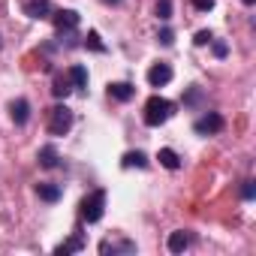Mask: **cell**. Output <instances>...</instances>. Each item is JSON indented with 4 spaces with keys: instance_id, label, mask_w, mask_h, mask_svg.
Here are the masks:
<instances>
[{
    "instance_id": "6da1fadb",
    "label": "cell",
    "mask_w": 256,
    "mask_h": 256,
    "mask_svg": "<svg viewBox=\"0 0 256 256\" xmlns=\"http://www.w3.org/2000/svg\"><path fill=\"white\" fill-rule=\"evenodd\" d=\"M172 114H175V106H172L166 96H151V100L145 102V124H148V126H160V124H166Z\"/></svg>"
},
{
    "instance_id": "7a4b0ae2",
    "label": "cell",
    "mask_w": 256,
    "mask_h": 256,
    "mask_svg": "<svg viewBox=\"0 0 256 256\" xmlns=\"http://www.w3.org/2000/svg\"><path fill=\"white\" fill-rule=\"evenodd\" d=\"M106 214V190H94L90 196L82 199V220L88 223H100Z\"/></svg>"
},
{
    "instance_id": "3957f363",
    "label": "cell",
    "mask_w": 256,
    "mask_h": 256,
    "mask_svg": "<svg viewBox=\"0 0 256 256\" xmlns=\"http://www.w3.org/2000/svg\"><path fill=\"white\" fill-rule=\"evenodd\" d=\"M100 253L102 256H130V253H136V241L120 238V235H108L100 241Z\"/></svg>"
},
{
    "instance_id": "277c9868",
    "label": "cell",
    "mask_w": 256,
    "mask_h": 256,
    "mask_svg": "<svg viewBox=\"0 0 256 256\" xmlns=\"http://www.w3.org/2000/svg\"><path fill=\"white\" fill-rule=\"evenodd\" d=\"M70 126H72V112L66 106H54L48 112V133L52 136H66Z\"/></svg>"
},
{
    "instance_id": "5b68a950",
    "label": "cell",
    "mask_w": 256,
    "mask_h": 256,
    "mask_svg": "<svg viewBox=\"0 0 256 256\" xmlns=\"http://www.w3.org/2000/svg\"><path fill=\"white\" fill-rule=\"evenodd\" d=\"M226 126V120H223V114H217V112H208V114H202L196 124H193V130L199 133V136H214V133H220Z\"/></svg>"
},
{
    "instance_id": "8992f818",
    "label": "cell",
    "mask_w": 256,
    "mask_h": 256,
    "mask_svg": "<svg viewBox=\"0 0 256 256\" xmlns=\"http://www.w3.org/2000/svg\"><path fill=\"white\" fill-rule=\"evenodd\" d=\"M52 18H54L58 34H70V30H76V28H78V12H76V10H58Z\"/></svg>"
},
{
    "instance_id": "52a82bcc",
    "label": "cell",
    "mask_w": 256,
    "mask_h": 256,
    "mask_svg": "<svg viewBox=\"0 0 256 256\" xmlns=\"http://www.w3.org/2000/svg\"><path fill=\"white\" fill-rule=\"evenodd\" d=\"M172 82V66L169 64H154L151 70H148V84L151 88H163V84H169Z\"/></svg>"
},
{
    "instance_id": "ba28073f",
    "label": "cell",
    "mask_w": 256,
    "mask_h": 256,
    "mask_svg": "<svg viewBox=\"0 0 256 256\" xmlns=\"http://www.w3.org/2000/svg\"><path fill=\"white\" fill-rule=\"evenodd\" d=\"M108 96L118 100V102H126V100H133V96H136V88H133V84H126V82H114V84H108Z\"/></svg>"
},
{
    "instance_id": "9c48e42d",
    "label": "cell",
    "mask_w": 256,
    "mask_h": 256,
    "mask_svg": "<svg viewBox=\"0 0 256 256\" xmlns=\"http://www.w3.org/2000/svg\"><path fill=\"white\" fill-rule=\"evenodd\" d=\"M48 12H52L48 0H28L24 4V16H30V18H48Z\"/></svg>"
},
{
    "instance_id": "30bf717a",
    "label": "cell",
    "mask_w": 256,
    "mask_h": 256,
    "mask_svg": "<svg viewBox=\"0 0 256 256\" xmlns=\"http://www.w3.org/2000/svg\"><path fill=\"white\" fill-rule=\"evenodd\" d=\"M36 160H40V166H42V169H54V166H58V160H60V154H58V148H54V145H42V148H40V154H36Z\"/></svg>"
},
{
    "instance_id": "8fae6325",
    "label": "cell",
    "mask_w": 256,
    "mask_h": 256,
    "mask_svg": "<svg viewBox=\"0 0 256 256\" xmlns=\"http://www.w3.org/2000/svg\"><path fill=\"white\" fill-rule=\"evenodd\" d=\"M10 114H12V120L22 126V124H28V118H30V102L28 100H16L12 106H10Z\"/></svg>"
},
{
    "instance_id": "7c38bea8",
    "label": "cell",
    "mask_w": 256,
    "mask_h": 256,
    "mask_svg": "<svg viewBox=\"0 0 256 256\" xmlns=\"http://www.w3.org/2000/svg\"><path fill=\"white\" fill-rule=\"evenodd\" d=\"M52 94H54L58 100H66V96L72 94V82H70V76H54V82H52Z\"/></svg>"
},
{
    "instance_id": "4fadbf2b",
    "label": "cell",
    "mask_w": 256,
    "mask_h": 256,
    "mask_svg": "<svg viewBox=\"0 0 256 256\" xmlns=\"http://www.w3.org/2000/svg\"><path fill=\"white\" fill-rule=\"evenodd\" d=\"M120 166H124V169H133V166H136V169H145V166H148V157H145L142 151H126L124 160H120Z\"/></svg>"
},
{
    "instance_id": "5bb4252c",
    "label": "cell",
    "mask_w": 256,
    "mask_h": 256,
    "mask_svg": "<svg viewBox=\"0 0 256 256\" xmlns=\"http://www.w3.org/2000/svg\"><path fill=\"white\" fill-rule=\"evenodd\" d=\"M157 160H160V166H166L169 172H175V169H181V157L172 151V148H160V154H157Z\"/></svg>"
},
{
    "instance_id": "9a60e30c",
    "label": "cell",
    "mask_w": 256,
    "mask_h": 256,
    "mask_svg": "<svg viewBox=\"0 0 256 256\" xmlns=\"http://www.w3.org/2000/svg\"><path fill=\"white\" fill-rule=\"evenodd\" d=\"M187 244H190V235H187L184 229H175V232L169 235V250H172V253H184Z\"/></svg>"
},
{
    "instance_id": "2e32d148",
    "label": "cell",
    "mask_w": 256,
    "mask_h": 256,
    "mask_svg": "<svg viewBox=\"0 0 256 256\" xmlns=\"http://www.w3.org/2000/svg\"><path fill=\"white\" fill-rule=\"evenodd\" d=\"M36 196L42 202H58L60 199V187L58 184H36Z\"/></svg>"
},
{
    "instance_id": "e0dca14e",
    "label": "cell",
    "mask_w": 256,
    "mask_h": 256,
    "mask_svg": "<svg viewBox=\"0 0 256 256\" xmlns=\"http://www.w3.org/2000/svg\"><path fill=\"white\" fill-rule=\"evenodd\" d=\"M84 247V241H82V235H72L70 241H64V244H58L54 247V253L58 256H66V253H72V250H82Z\"/></svg>"
},
{
    "instance_id": "ac0fdd59",
    "label": "cell",
    "mask_w": 256,
    "mask_h": 256,
    "mask_svg": "<svg viewBox=\"0 0 256 256\" xmlns=\"http://www.w3.org/2000/svg\"><path fill=\"white\" fill-rule=\"evenodd\" d=\"M70 82H72L76 88H88V70H84V66H72V70H70Z\"/></svg>"
},
{
    "instance_id": "d6986e66",
    "label": "cell",
    "mask_w": 256,
    "mask_h": 256,
    "mask_svg": "<svg viewBox=\"0 0 256 256\" xmlns=\"http://www.w3.org/2000/svg\"><path fill=\"white\" fill-rule=\"evenodd\" d=\"M84 46H88L90 52H100V54L106 52V46H102V40H100V34H96V30H88V36H84Z\"/></svg>"
},
{
    "instance_id": "ffe728a7",
    "label": "cell",
    "mask_w": 256,
    "mask_h": 256,
    "mask_svg": "<svg viewBox=\"0 0 256 256\" xmlns=\"http://www.w3.org/2000/svg\"><path fill=\"white\" fill-rule=\"evenodd\" d=\"M157 18H163V22L172 18V0H157Z\"/></svg>"
},
{
    "instance_id": "44dd1931",
    "label": "cell",
    "mask_w": 256,
    "mask_h": 256,
    "mask_svg": "<svg viewBox=\"0 0 256 256\" xmlns=\"http://www.w3.org/2000/svg\"><path fill=\"white\" fill-rule=\"evenodd\" d=\"M202 102V90L199 88H187V94H184V106H199Z\"/></svg>"
},
{
    "instance_id": "7402d4cb",
    "label": "cell",
    "mask_w": 256,
    "mask_h": 256,
    "mask_svg": "<svg viewBox=\"0 0 256 256\" xmlns=\"http://www.w3.org/2000/svg\"><path fill=\"white\" fill-rule=\"evenodd\" d=\"M190 4H193L199 12H211V10H214V0H190Z\"/></svg>"
},
{
    "instance_id": "603a6c76",
    "label": "cell",
    "mask_w": 256,
    "mask_h": 256,
    "mask_svg": "<svg viewBox=\"0 0 256 256\" xmlns=\"http://www.w3.org/2000/svg\"><path fill=\"white\" fill-rule=\"evenodd\" d=\"M211 40H214V34H211V30H199V34H196V40H193V42H196V46H208V42H211Z\"/></svg>"
},
{
    "instance_id": "cb8c5ba5",
    "label": "cell",
    "mask_w": 256,
    "mask_h": 256,
    "mask_svg": "<svg viewBox=\"0 0 256 256\" xmlns=\"http://www.w3.org/2000/svg\"><path fill=\"white\" fill-rule=\"evenodd\" d=\"M241 196H244V199H253V196H256V181H244Z\"/></svg>"
},
{
    "instance_id": "d4e9b609",
    "label": "cell",
    "mask_w": 256,
    "mask_h": 256,
    "mask_svg": "<svg viewBox=\"0 0 256 256\" xmlns=\"http://www.w3.org/2000/svg\"><path fill=\"white\" fill-rule=\"evenodd\" d=\"M160 42H163V46H172V42H175V34H172L169 28H163V30H160Z\"/></svg>"
},
{
    "instance_id": "484cf974",
    "label": "cell",
    "mask_w": 256,
    "mask_h": 256,
    "mask_svg": "<svg viewBox=\"0 0 256 256\" xmlns=\"http://www.w3.org/2000/svg\"><path fill=\"white\" fill-rule=\"evenodd\" d=\"M208 46L214 48V54H217V58H226V52H229V48H226V42H214V40H211Z\"/></svg>"
},
{
    "instance_id": "4316f807",
    "label": "cell",
    "mask_w": 256,
    "mask_h": 256,
    "mask_svg": "<svg viewBox=\"0 0 256 256\" xmlns=\"http://www.w3.org/2000/svg\"><path fill=\"white\" fill-rule=\"evenodd\" d=\"M102 4H108V6H118V4H120V0H102Z\"/></svg>"
},
{
    "instance_id": "83f0119b",
    "label": "cell",
    "mask_w": 256,
    "mask_h": 256,
    "mask_svg": "<svg viewBox=\"0 0 256 256\" xmlns=\"http://www.w3.org/2000/svg\"><path fill=\"white\" fill-rule=\"evenodd\" d=\"M241 4H244V6H253V4H256V0H241Z\"/></svg>"
},
{
    "instance_id": "f1b7e54d",
    "label": "cell",
    "mask_w": 256,
    "mask_h": 256,
    "mask_svg": "<svg viewBox=\"0 0 256 256\" xmlns=\"http://www.w3.org/2000/svg\"><path fill=\"white\" fill-rule=\"evenodd\" d=\"M0 46H4V42H0Z\"/></svg>"
}]
</instances>
